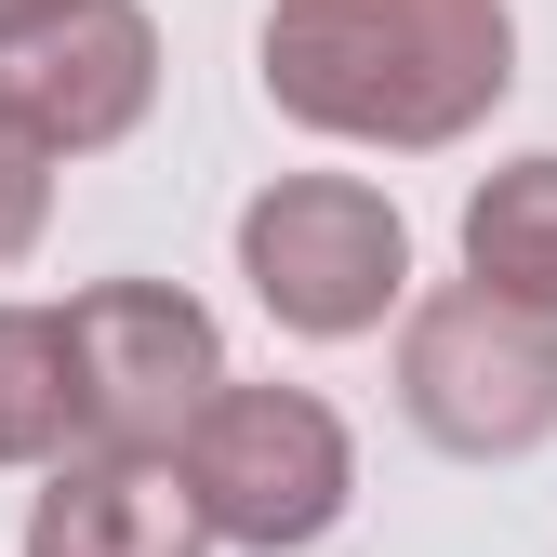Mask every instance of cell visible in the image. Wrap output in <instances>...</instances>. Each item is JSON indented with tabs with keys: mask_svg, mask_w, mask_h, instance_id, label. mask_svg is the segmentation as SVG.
<instances>
[{
	"mask_svg": "<svg viewBox=\"0 0 557 557\" xmlns=\"http://www.w3.org/2000/svg\"><path fill=\"white\" fill-rule=\"evenodd\" d=\"M66 438H81L66 306H0V465H53Z\"/></svg>",
	"mask_w": 557,
	"mask_h": 557,
	"instance_id": "9c48e42d",
	"label": "cell"
},
{
	"mask_svg": "<svg viewBox=\"0 0 557 557\" xmlns=\"http://www.w3.org/2000/svg\"><path fill=\"white\" fill-rule=\"evenodd\" d=\"M173 478H186V505L213 544L239 557H293L319 544L345 505H359V438H345V411L319 385H213L186 411V438H173Z\"/></svg>",
	"mask_w": 557,
	"mask_h": 557,
	"instance_id": "7a4b0ae2",
	"label": "cell"
},
{
	"mask_svg": "<svg viewBox=\"0 0 557 557\" xmlns=\"http://www.w3.org/2000/svg\"><path fill=\"white\" fill-rule=\"evenodd\" d=\"M66 385H81V451L173 465L186 411L226 385V332L173 278H94V293H66Z\"/></svg>",
	"mask_w": 557,
	"mask_h": 557,
	"instance_id": "5b68a950",
	"label": "cell"
},
{
	"mask_svg": "<svg viewBox=\"0 0 557 557\" xmlns=\"http://www.w3.org/2000/svg\"><path fill=\"white\" fill-rule=\"evenodd\" d=\"M465 278H492V293H518V306L557 319V147L478 173V199H465Z\"/></svg>",
	"mask_w": 557,
	"mask_h": 557,
	"instance_id": "ba28073f",
	"label": "cell"
},
{
	"mask_svg": "<svg viewBox=\"0 0 557 557\" xmlns=\"http://www.w3.org/2000/svg\"><path fill=\"white\" fill-rule=\"evenodd\" d=\"M0 107L53 160H107L160 107V14L147 0H66V14H40L27 40H0Z\"/></svg>",
	"mask_w": 557,
	"mask_h": 557,
	"instance_id": "8992f818",
	"label": "cell"
},
{
	"mask_svg": "<svg viewBox=\"0 0 557 557\" xmlns=\"http://www.w3.org/2000/svg\"><path fill=\"white\" fill-rule=\"evenodd\" d=\"M40 14H66V0H0V40H27Z\"/></svg>",
	"mask_w": 557,
	"mask_h": 557,
	"instance_id": "8fae6325",
	"label": "cell"
},
{
	"mask_svg": "<svg viewBox=\"0 0 557 557\" xmlns=\"http://www.w3.org/2000/svg\"><path fill=\"white\" fill-rule=\"evenodd\" d=\"M40 226H53V147H40L14 107H0V265H27Z\"/></svg>",
	"mask_w": 557,
	"mask_h": 557,
	"instance_id": "30bf717a",
	"label": "cell"
},
{
	"mask_svg": "<svg viewBox=\"0 0 557 557\" xmlns=\"http://www.w3.org/2000/svg\"><path fill=\"white\" fill-rule=\"evenodd\" d=\"M398 411L411 438L451 465H518L557 438V319L492 293V278H438L398 306Z\"/></svg>",
	"mask_w": 557,
	"mask_h": 557,
	"instance_id": "3957f363",
	"label": "cell"
},
{
	"mask_svg": "<svg viewBox=\"0 0 557 557\" xmlns=\"http://www.w3.org/2000/svg\"><path fill=\"white\" fill-rule=\"evenodd\" d=\"M252 81L293 133L425 160L518 94V14L505 0H265Z\"/></svg>",
	"mask_w": 557,
	"mask_h": 557,
	"instance_id": "6da1fadb",
	"label": "cell"
},
{
	"mask_svg": "<svg viewBox=\"0 0 557 557\" xmlns=\"http://www.w3.org/2000/svg\"><path fill=\"white\" fill-rule=\"evenodd\" d=\"M27 557H213L186 478L160 451H81L66 438L27 492Z\"/></svg>",
	"mask_w": 557,
	"mask_h": 557,
	"instance_id": "52a82bcc",
	"label": "cell"
},
{
	"mask_svg": "<svg viewBox=\"0 0 557 557\" xmlns=\"http://www.w3.org/2000/svg\"><path fill=\"white\" fill-rule=\"evenodd\" d=\"M239 278L293 345H359L411 306V226L372 173H278L239 199Z\"/></svg>",
	"mask_w": 557,
	"mask_h": 557,
	"instance_id": "277c9868",
	"label": "cell"
}]
</instances>
